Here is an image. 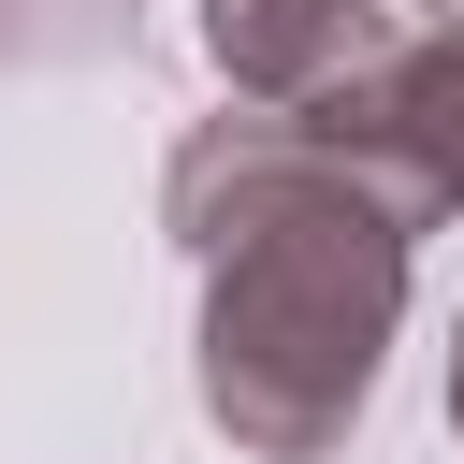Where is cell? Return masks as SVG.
<instances>
[{
    "label": "cell",
    "mask_w": 464,
    "mask_h": 464,
    "mask_svg": "<svg viewBox=\"0 0 464 464\" xmlns=\"http://www.w3.org/2000/svg\"><path fill=\"white\" fill-rule=\"evenodd\" d=\"M160 218L203 276V334H188V392L232 450L261 464H319L348 450V420L377 406L392 319H406V261H420V203L348 160L304 116L218 102L174 174Z\"/></svg>",
    "instance_id": "1"
},
{
    "label": "cell",
    "mask_w": 464,
    "mask_h": 464,
    "mask_svg": "<svg viewBox=\"0 0 464 464\" xmlns=\"http://www.w3.org/2000/svg\"><path fill=\"white\" fill-rule=\"evenodd\" d=\"M304 130H334L348 160H377L420 218H464V29H406L377 72H348L334 102H304Z\"/></svg>",
    "instance_id": "2"
},
{
    "label": "cell",
    "mask_w": 464,
    "mask_h": 464,
    "mask_svg": "<svg viewBox=\"0 0 464 464\" xmlns=\"http://www.w3.org/2000/svg\"><path fill=\"white\" fill-rule=\"evenodd\" d=\"M406 29H420L406 0H203V58H218V87L261 102V116L334 102V87L377 72Z\"/></svg>",
    "instance_id": "3"
},
{
    "label": "cell",
    "mask_w": 464,
    "mask_h": 464,
    "mask_svg": "<svg viewBox=\"0 0 464 464\" xmlns=\"http://www.w3.org/2000/svg\"><path fill=\"white\" fill-rule=\"evenodd\" d=\"M450 435H464V334H450Z\"/></svg>",
    "instance_id": "4"
}]
</instances>
